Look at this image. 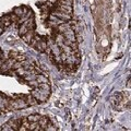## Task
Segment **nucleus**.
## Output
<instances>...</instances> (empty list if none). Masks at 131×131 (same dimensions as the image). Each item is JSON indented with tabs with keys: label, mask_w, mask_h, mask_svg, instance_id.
Wrapping results in <instances>:
<instances>
[{
	"label": "nucleus",
	"mask_w": 131,
	"mask_h": 131,
	"mask_svg": "<svg viewBox=\"0 0 131 131\" xmlns=\"http://www.w3.org/2000/svg\"><path fill=\"white\" fill-rule=\"evenodd\" d=\"M33 38V30H28L25 34L23 35V40L26 43H30V40Z\"/></svg>",
	"instance_id": "obj_3"
},
{
	"label": "nucleus",
	"mask_w": 131,
	"mask_h": 131,
	"mask_svg": "<svg viewBox=\"0 0 131 131\" xmlns=\"http://www.w3.org/2000/svg\"><path fill=\"white\" fill-rule=\"evenodd\" d=\"M36 80H37V82L40 84V83H48V78L45 77L43 74H38L36 75Z\"/></svg>",
	"instance_id": "obj_6"
},
{
	"label": "nucleus",
	"mask_w": 131,
	"mask_h": 131,
	"mask_svg": "<svg viewBox=\"0 0 131 131\" xmlns=\"http://www.w3.org/2000/svg\"><path fill=\"white\" fill-rule=\"evenodd\" d=\"M0 130H6V131H12L13 130V128H11V125L9 124V122H7V124H5L2 126V128H0Z\"/></svg>",
	"instance_id": "obj_11"
},
{
	"label": "nucleus",
	"mask_w": 131,
	"mask_h": 131,
	"mask_svg": "<svg viewBox=\"0 0 131 131\" xmlns=\"http://www.w3.org/2000/svg\"><path fill=\"white\" fill-rule=\"evenodd\" d=\"M58 9H59V11H62V12H66V13H69V14H71V12H72V6L60 5Z\"/></svg>",
	"instance_id": "obj_2"
},
{
	"label": "nucleus",
	"mask_w": 131,
	"mask_h": 131,
	"mask_svg": "<svg viewBox=\"0 0 131 131\" xmlns=\"http://www.w3.org/2000/svg\"><path fill=\"white\" fill-rule=\"evenodd\" d=\"M58 28H59V31H60V33H64L66 31L68 30V28H70V23H66V22H63V23H61V24H59V26H58Z\"/></svg>",
	"instance_id": "obj_4"
},
{
	"label": "nucleus",
	"mask_w": 131,
	"mask_h": 131,
	"mask_svg": "<svg viewBox=\"0 0 131 131\" xmlns=\"http://www.w3.org/2000/svg\"><path fill=\"white\" fill-rule=\"evenodd\" d=\"M52 14L56 15L58 19L62 20V21H66V20H70L71 19V14L66 13V12H62V11H55Z\"/></svg>",
	"instance_id": "obj_1"
},
{
	"label": "nucleus",
	"mask_w": 131,
	"mask_h": 131,
	"mask_svg": "<svg viewBox=\"0 0 131 131\" xmlns=\"http://www.w3.org/2000/svg\"><path fill=\"white\" fill-rule=\"evenodd\" d=\"M30 85H31V86H33L34 89H37V88H39V83H38L37 81H34V80L30 81Z\"/></svg>",
	"instance_id": "obj_13"
},
{
	"label": "nucleus",
	"mask_w": 131,
	"mask_h": 131,
	"mask_svg": "<svg viewBox=\"0 0 131 131\" xmlns=\"http://www.w3.org/2000/svg\"><path fill=\"white\" fill-rule=\"evenodd\" d=\"M39 119H40V116H38V115H31V116L27 117V120L30 122H37Z\"/></svg>",
	"instance_id": "obj_7"
},
{
	"label": "nucleus",
	"mask_w": 131,
	"mask_h": 131,
	"mask_svg": "<svg viewBox=\"0 0 131 131\" xmlns=\"http://www.w3.org/2000/svg\"><path fill=\"white\" fill-rule=\"evenodd\" d=\"M24 79H25L26 81H32V80H35L36 79V74H34V73H28V74L24 75Z\"/></svg>",
	"instance_id": "obj_9"
},
{
	"label": "nucleus",
	"mask_w": 131,
	"mask_h": 131,
	"mask_svg": "<svg viewBox=\"0 0 131 131\" xmlns=\"http://www.w3.org/2000/svg\"><path fill=\"white\" fill-rule=\"evenodd\" d=\"M27 31H28V28L26 27V25H25V24L23 23V24H22V26L20 27V35H22V36H23V35L25 34V33H26Z\"/></svg>",
	"instance_id": "obj_10"
},
{
	"label": "nucleus",
	"mask_w": 131,
	"mask_h": 131,
	"mask_svg": "<svg viewBox=\"0 0 131 131\" xmlns=\"http://www.w3.org/2000/svg\"><path fill=\"white\" fill-rule=\"evenodd\" d=\"M25 71H26V70H25V69H24L23 67H20V68H18V69L15 70V72L18 73L19 75H23V77L25 75Z\"/></svg>",
	"instance_id": "obj_12"
},
{
	"label": "nucleus",
	"mask_w": 131,
	"mask_h": 131,
	"mask_svg": "<svg viewBox=\"0 0 131 131\" xmlns=\"http://www.w3.org/2000/svg\"><path fill=\"white\" fill-rule=\"evenodd\" d=\"M52 51H54V54H55L56 56H58V55L60 54V51H59V48L57 47V46H55L54 48H52Z\"/></svg>",
	"instance_id": "obj_14"
},
{
	"label": "nucleus",
	"mask_w": 131,
	"mask_h": 131,
	"mask_svg": "<svg viewBox=\"0 0 131 131\" xmlns=\"http://www.w3.org/2000/svg\"><path fill=\"white\" fill-rule=\"evenodd\" d=\"M14 14L19 18H22V16L25 15V10L22 9V8H15L14 9Z\"/></svg>",
	"instance_id": "obj_5"
},
{
	"label": "nucleus",
	"mask_w": 131,
	"mask_h": 131,
	"mask_svg": "<svg viewBox=\"0 0 131 131\" xmlns=\"http://www.w3.org/2000/svg\"><path fill=\"white\" fill-rule=\"evenodd\" d=\"M39 89L44 90V91H47V92H49V93H50V91H51L50 85H49L48 83H40V84H39Z\"/></svg>",
	"instance_id": "obj_8"
}]
</instances>
